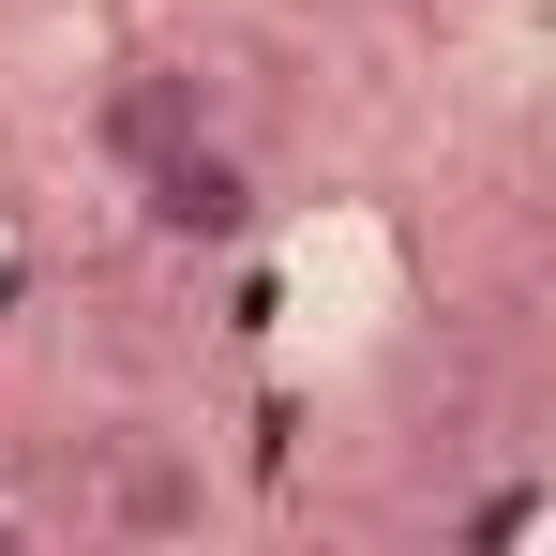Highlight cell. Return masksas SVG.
I'll return each mask as SVG.
<instances>
[{
  "mask_svg": "<svg viewBox=\"0 0 556 556\" xmlns=\"http://www.w3.org/2000/svg\"><path fill=\"white\" fill-rule=\"evenodd\" d=\"M136 226H151L166 256H241V241L271 226V181H256L226 136H181V151L136 166Z\"/></svg>",
  "mask_w": 556,
  "mask_h": 556,
  "instance_id": "obj_1",
  "label": "cell"
},
{
  "mask_svg": "<svg viewBox=\"0 0 556 556\" xmlns=\"http://www.w3.org/2000/svg\"><path fill=\"white\" fill-rule=\"evenodd\" d=\"M181 136H211V76H195V61H121V76H105L91 151L121 166V181H136L151 151H181Z\"/></svg>",
  "mask_w": 556,
  "mask_h": 556,
  "instance_id": "obj_2",
  "label": "cell"
},
{
  "mask_svg": "<svg viewBox=\"0 0 556 556\" xmlns=\"http://www.w3.org/2000/svg\"><path fill=\"white\" fill-rule=\"evenodd\" d=\"M195 511H211V481H195V466H166V452L121 466V527H195Z\"/></svg>",
  "mask_w": 556,
  "mask_h": 556,
  "instance_id": "obj_3",
  "label": "cell"
}]
</instances>
